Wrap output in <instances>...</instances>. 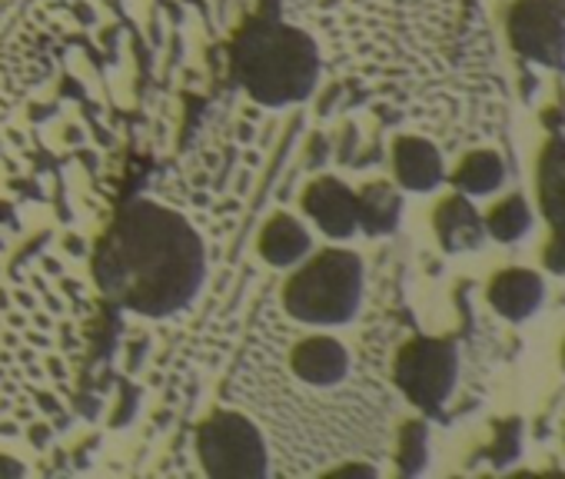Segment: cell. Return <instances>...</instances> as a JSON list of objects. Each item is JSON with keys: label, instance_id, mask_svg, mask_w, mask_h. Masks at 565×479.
Wrapping results in <instances>:
<instances>
[{"label": "cell", "instance_id": "cell-1", "mask_svg": "<svg viewBox=\"0 0 565 479\" xmlns=\"http://www.w3.org/2000/svg\"><path fill=\"white\" fill-rule=\"evenodd\" d=\"M94 274L117 307L140 317H170L196 297L206 257L180 213L137 200L117 213L100 240Z\"/></svg>", "mask_w": 565, "mask_h": 479}, {"label": "cell", "instance_id": "cell-2", "mask_svg": "<svg viewBox=\"0 0 565 479\" xmlns=\"http://www.w3.org/2000/svg\"><path fill=\"white\" fill-rule=\"evenodd\" d=\"M236 77L256 104H300L320 81V51L300 28L253 21L236 38Z\"/></svg>", "mask_w": 565, "mask_h": 479}, {"label": "cell", "instance_id": "cell-3", "mask_svg": "<svg viewBox=\"0 0 565 479\" xmlns=\"http://www.w3.org/2000/svg\"><path fill=\"white\" fill-rule=\"evenodd\" d=\"M363 300V260L353 251H323L282 287V307L300 323L337 327L356 317Z\"/></svg>", "mask_w": 565, "mask_h": 479}, {"label": "cell", "instance_id": "cell-4", "mask_svg": "<svg viewBox=\"0 0 565 479\" xmlns=\"http://www.w3.org/2000/svg\"><path fill=\"white\" fill-rule=\"evenodd\" d=\"M196 453L210 476L256 479L269 469V453L259 429L236 409H216L196 433Z\"/></svg>", "mask_w": 565, "mask_h": 479}, {"label": "cell", "instance_id": "cell-5", "mask_svg": "<svg viewBox=\"0 0 565 479\" xmlns=\"http://www.w3.org/2000/svg\"><path fill=\"white\" fill-rule=\"evenodd\" d=\"M456 373H459L456 347L449 340H429V337L409 340L393 366L396 386L426 413H436L449 400L456 386Z\"/></svg>", "mask_w": 565, "mask_h": 479}, {"label": "cell", "instance_id": "cell-6", "mask_svg": "<svg viewBox=\"0 0 565 479\" xmlns=\"http://www.w3.org/2000/svg\"><path fill=\"white\" fill-rule=\"evenodd\" d=\"M512 47L542 67L565 64V0H515L509 11Z\"/></svg>", "mask_w": 565, "mask_h": 479}, {"label": "cell", "instance_id": "cell-7", "mask_svg": "<svg viewBox=\"0 0 565 479\" xmlns=\"http://www.w3.org/2000/svg\"><path fill=\"white\" fill-rule=\"evenodd\" d=\"M303 210L313 216V223L333 236V240H350L360 230V210H356V193L337 180V177H320L307 187L303 193Z\"/></svg>", "mask_w": 565, "mask_h": 479}, {"label": "cell", "instance_id": "cell-8", "mask_svg": "<svg viewBox=\"0 0 565 479\" xmlns=\"http://www.w3.org/2000/svg\"><path fill=\"white\" fill-rule=\"evenodd\" d=\"M290 366L310 386H333L350 373V353L333 337H307L294 347Z\"/></svg>", "mask_w": 565, "mask_h": 479}, {"label": "cell", "instance_id": "cell-9", "mask_svg": "<svg viewBox=\"0 0 565 479\" xmlns=\"http://www.w3.org/2000/svg\"><path fill=\"white\" fill-rule=\"evenodd\" d=\"M436 233L439 244L449 254H466V251H479L486 244V220L479 216V210L469 203L466 193H456L449 200H443L436 206Z\"/></svg>", "mask_w": 565, "mask_h": 479}, {"label": "cell", "instance_id": "cell-10", "mask_svg": "<svg viewBox=\"0 0 565 479\" xmlns=\"http://www.w3.org/2000/svg\"><path fill=\"white\" fill-rule=\"evenodd\" d=\"M393 170H396V180L416 193L436 190L446 177L439 150L423 137H399L393 143Z\"/></svg>", "mask_w": 565, "mask_h": 479}, {"label": "cell", "instance_id": "cell-11", "mask_svg": "<svg viewBox=\"0 0 565 479\" xmlns=\"http://www.w3.org/2000/svg\"><path fill=\"white\" fill-rule=\"evenodd\" d=\"M545 297V284L532 270H502L489 284V304L505 320H529Z\"/></svg>", "mask_w": 565, "mask_h": 479}, {"label": "cell", "instance_id": "cell-12", "mask_svg": "<svg viewBox=\"0 0 565 479\" xmlns=\"http://www.w3.org/2000/svg\"><path fill=\"white\" fill-rule=\"evenodd\" d=\"M310 254V233L307 226L290 216V213H276L263 233H259V257L273 267H294Z\"/></svg>", "mask_w": 565, "mask_h": 479}, {"label": "cell", "instance_id": "cell-13", "mask_svg": "<svg viewBox=\"0 0 565 479\" xmlns=\"http://www.w3.org/2000/svg\"><path fill=\"white\" fill-rule=\"evenodd\" d=\"M539 203L552 226L565 223V140L552 137L539 160Z\"/></svg>", "mask_w": 565, "mask_h": 479}, {"label": "cell", "instance_id": "cell-14", "mask_svg": "<svg viewBox=\"0 0 565 479\" xmlns=\"http://www.w3.org/2000/svg\"><path fill=\"white\" fill-rule=\"evenodd\" d=\"M356 210H360V226L370 233V236H383V233H393L399 216H403V196L396 187L390 183H366L360 193H356Z\"/></svg>", "mask_w": 565, "mask_h": 479}, {"label": "cell", "instance_id": "cell-15", "mask_svg": "<svg viewBox=\"0 0 565 479\" xmlns=\"http://www.w3.org/2000/svg\"><path fill=\"white\" fill-rule=\"evenodd\" d=\"M502 180H505V163H502V157L495 150H476V153H469L459 163L456 177H452L456 190L466 193V196H486V193L499 190Z\"/></svg>", "mask_w": 565, "mask_h": 479}, {"label": "cell", "instance_id": "cell-16", "mask_svg": "<svg viewBox=\"0 0 565 479\" xmlns=\"http://www.w3.org/2000/svg\"><path fill=\"white\" fill-rule=\"evenodd\" d=\"M532 230V210L525 203V196L512 193L505 200H499L489 216H486V233L495 240V244H515Z\"/></svg>", "mask_w": 565, "mask_h": 479}, {"label": "cell", "instance_id": "cell-17", "mask_svg": "<svg viewBox=\"0 0 565 479\" xmlns=\"http://www.w3.org/2000/svg\"><path fill=\"white\" fill-rule=\"evenodd\" d=\"M426 459H429V433H426V423L413 419L399 433V469L406 476H416L423 472Z\"/></svg>", "mask_w": 565, "mask_h": 479}, {"label": "cell", "instance_id": "cell-18", "mask_svg": "<svg viewBox=\"0 0 565 479\" xmlns=\"http://www.w3.org/2000/svg\"><path fill=\"white\" fill-rule=\"evenodd\" d=\"M519 453H522V423H519V419H509V423L495 426L492 462H495V466H509Z\"/></svg>", "mask_w": 565, "mask_h": 479}, {"label": "cell", "instance_id": "cell-19", "mask_svg": "<svg viewBox=\"0 0 565 479\" xmlns=\"http://www.w3.org/2000/svg\"><path fill=\"white\" fill-rule=\"evenodd\" d=\"M552 240L548 247L542 251V264L552 270V274H565V223L562 226H552Z\"/></svg>", "mask_w": 565, "mask_h": 479}, {"label": "cell", "instance_id": "cell-20", "mask_svg": "<svg viewBox=\"0 0 565 479\" xmlns=\"http://www.w3.org/2000/svg\"><path fill=\"white\" fill-rule=\"evenodd\" d=\"M333 476H376L373 466H360V462H347L340 469H333Z\"/></svg>", "mask_w": 565, "mask_h": 479}, {"label": "cell", "instance_id": "cell-21", "mask_svg": "<svg viewBox=\"0 0 565 479\" xmlns=\"http://www.w3.org/2000/svg\"><path fill=\"white\" fill-rule=\"evenodd\" d=\"M562 366H565V350H562Z\"/></svg>", "mask_w": 565, "mask_h": 479}]
</instances>
